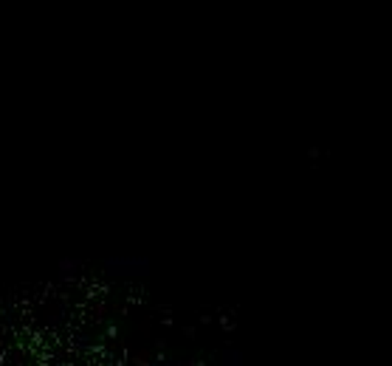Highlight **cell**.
I'll return each mask as SVG.
<instances>
[{
    "label": "cell",
    "instance_id": "cell-1",
    "mask_svg": "<svg viewBox=\"0 0 392 366\" xmlns=\"http://www.w3.org/2000/svg\"><path fill=\"white\" fill-rule=\"evenodd\" d=\"M104 268L119 276H144L150 271V263L147 259H108Z\"/></svg>",
    "mask_w": 392,
    "mask_h": 366
},
{
    "label": "cell",
    "instance_id": "cell-2",
    "mask_svg": "<svg viewBox=\"0 0 392 366\" xmlns=\"http://www.w3.org/2000/svg\"><path fill=\"white\" fill-rule=\"evenodd\" d=\"M220 366H246V355H243V350H238V347L223 350V355H220Z\"/></svg>",
    "mask_w": 392,
    "mask_h": 366
},
{
    "label": "cell",
    "instance_id": "cell-3",
    "mask_svg": "<svg viewBox=\"0 0 392 366\" xmlns=\"http://www.w3.org/2000/svg\"><path fill=\"white\" fill-rule=\"evenodd\" d=\"M150 366H175L172 361H164V358H159V361H150Z\"/></svg>",
    "mask_w": 392,
    "mask_h": 366
}]
</instances>
